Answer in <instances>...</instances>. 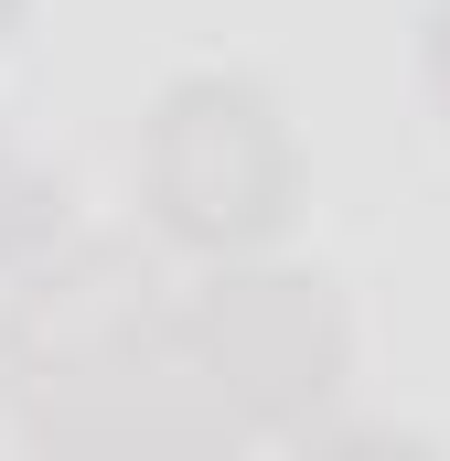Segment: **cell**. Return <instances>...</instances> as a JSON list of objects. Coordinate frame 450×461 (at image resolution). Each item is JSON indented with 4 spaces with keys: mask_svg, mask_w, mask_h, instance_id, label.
Segmentation results:
<instances>
[{
    "mask_svg": "<svg viewBox=\"0 0 450 461\" xmlns=\"http://www.w3.org/2000/svg\"><path fill=\"white\" fill-rule=\"evenodd\" d=\"M429 65H440V97H450V11H440V43H429Z\"/></svg>",
    "mask_w": 450,
    "mask_h": 461,
    "instance_id": "cell-5",
    "label": "cell"
},
{
    "mask_svg": "<svg viewBox=\"0 0 450 461\" xmlns=\"http://www.w3.org/2000/svg\"><path fill=\"white\" fill-rule=\"evenodd\" d=\"M150 204L194 247H257L290 215V140L257 86H172L150 118Z\"/></svg>",
    "mask_w": 450,
    "mask_h": 461,
    "instance_id": "cell-2",
    "label": "cell"
},
{
    "mask_svg": "<svg viewBox=\"0 0 450 461\" xmlns=\"http://www.w3.org/2000/svg\"><path fill=\"white\" fill-rule=\"evenodd\" d=\"M0 354H11V397H22L32 440H97V451H118V440H204V419L161 408L194 375L183 312H161V279L118 247L43 279L11 312Z\"/></svg>",
    "mask_w": 450,
    "mask_h": 461,
    "instance_id": "cell-1",
    "label": "cell"
},
{
    "mask_svg": "<svg viewBox=\"0 0 450 461\" xmlns=\"http://www.w3.org/2000/svg\"><path fill=\"white\" fill-rule=\"evenodd\" d=\"M183 354L225 419H290L343 365V312L322 279H215L183 312Z\"/></svg>",
    "mask_w": 450,
    "mask_h": 461,
    "instance_id": "cell-3",
    "label": "cell"
},
{
    "mask_svg": "<svg viewBox=\"0 0 450 461\" xmlns=\"http://www.w3.org/2000/svg\"><path fill=\"white\" fill-rule=\"evenodd\" d=\"M43 226H54V194H43V183L0 150V258H11V247H32Z\"/></svg>",
    "mask_w": 450,
    "mask_h": 461,
    "instance_id": "cell-4",
    "label": "cell"
},
{
    "mask_svg": "<svg viewBox=\"0 0 450 461\" xmlns=\"http://www.w3.org/2000/svg\"><path fill=\"white\" fill-rule=\"evenodd\" d=\"M11 11H22V0H0V32H11Z\"/></svg>",
    "mask_w": 450,
    "mask_h": 461,
    "instance_id": "cell-6",
    "label": "cell"
}]
</instances>
